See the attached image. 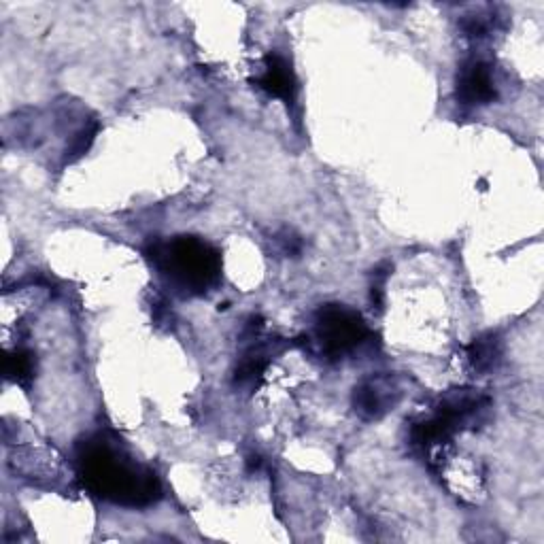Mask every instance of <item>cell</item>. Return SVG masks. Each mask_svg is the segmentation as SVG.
<instances>
[{
  "label": "cell",
  "instance_id": "8",
  "mask_svg": "<svg viewBox=\"0 0 544 544\" xmlns=\"http://www.w3.org/2000/svg\"><path fill=\"white\" fill-rule=\"evenodd\" d=\"M5 374L9 381L28 389L34 379V355L26 349L9 351L5 357Z\"/></svg>",
  "mask_w": 544,
  "mask_h": 544
},
{
  "label": "cell",
  "instance_id": "1",
  "mask_svg": "<svg viewBox=\"0 0 544 544\" xmlns=\"http://www.w3.org/2000/svg\"><path fill=\"white\" fill-rule=\"evenodd\" d=\"M77 468L83 485L94 496L128 508H145L162 498L156 472L132 459L122 440L105 434L85 438L77 449Z\"/></svg>",
  "mask_w": 544,
  "mask_h": 544
},
{
  "label": "cell",
  "instance_id": "11",
  "mask_svg": "<svg viewBox=\"0 0 544 544\" xmlns=\"http://www.w3.org/2000/svg\"><path fill=\"white\" fill-rule=\"evenodd\" d=\"M391 275V264H381L372 270V285H370V300L372 306L383 309V296H385V281Z\"/></svg>",
  "mask_w": 544,
  "mask_h": 544
},
{
  "label": "cell",
  "instance_id": "7",
  "mask_svg": "<svg viewBox=\"0 0 544 544\" xmlns=\"http://www.w3.org/2000/svg\"><path fill=\"white\" fill-rule=\"evenodd\" d=\"M466 357L472 366L474 372L485 374L496 370L498 364L502 362V340L498 334H483L479 338H474L472 343L466 349Z\"/></svg>",
  "mask_w": 544,
  "mask_h": 544
},
{
  "label": "cell",
  "instance_id": "6",
  "mask_svg": "<svg viewBox=\"0 0 544 544\" xmlns=\"http://www.w3.org/2000/svg\"><path fill=\"white\" fill-rule=\"evenodd\" d=\"M258 85L266 94L281 98L283 102H287V105H294L298 83H296L292 66L287 64L285 58L277 54H268L264 58V71L258 77Z\"/></svg>",
  "mask_w": 544,
  "mask_h": 544
},
{
  "label": "cell",
  "instance_id": "10",
  "mask_svg": "<svg viewBox=\"0 0 544 544\" xmlns=\"http://www.w3.org/2000/svg\"><path fill=\"white\" fill-rule=\"evenodd\" d=\"M275 245H277V251L281 255H285V258H298V255L302 253L304 249V243L302 238L294 232V230H281L275 234Z\"/></svg>",
  "mask_w": 544,
  "mask_h": 544
},
{
  "label": "cell",
  "instance_id": "12",
  "mask_svg": "<svg viewBox=\"0 0 544 544\" xmlns=\"http://www.w3.org/2000/svg\"><path fill=\"white\" fill-rule=\"evenodd\" d=\"M260 466H262V457H260V455H249V459H247V468H249V472L260 470Z\"/></svg>",
  "mask_w": 544,
  "mask_h": 544
},
{
  "label": "cell",
  "instance_id": "2",
  "mask_svg": "<svg viewBox=\"0 0 544 544\" xmlns=\"http://www.w3.org/2000/svg\"><path fill=\"white\" fill-rule=\"evenodd\" d=\"M149 260L181 296H202L221 279V255L196 236H177L149 249Z\"/></svg>",
  "mask_w": 544,
  "mask_h": 544
},
{
  "label": "cell",
  "instance_id": "9",
  "mask_svg": "<svg viewBox=\"0 0 544 544\" xmlns=\"http://www.w3.org/2000/svg\"><path fill=\"white\" fill-rule=\"evenodd\" d=\"M100 126L96 122L88 124V126H83L75 136H73V141L71 145L66 147V153H64V162L66 164H71V162H77L79 158H83L85 153L90 151L94 139H96V134H98Z\"/></svg>",
  "mask_w": 544,
  "mask_h": 544
},
{
  "label": "cell",
  "instance_id": "3",
  "mask_svg": "<svg viewBox=\"0 0 544 544\" xmlns=\"http://www.w3.org/2000/svg\"><path fill=\"white\" fill-rule=\"evenodd\" d=\"M372 332L364 317L345 304H323L315 313L313 332L306 345L326 362H338L368 343Z\"/></svg>",
  "mask_w": 544,
  "mask_h": 544
},
{
  "label": "cell",
  "instance_id": "5",
  "mask_svg": "<svg viewBox=\"0 0 544 544\" xmlns=\"http://www.w3.org/2000/svg\"><path fill=\"white\" fill-rule=\"evenodd\" d=\"M455 96L464 107H483L496 100L498 92L491 66L483 60H468L457 73Z\"/></svg>",
  "mask_w": 544,
  "mask_h": 544
},
{
  "label": "cell",
  "instance_id": "4",
  "mask_svg": "<svg viewBox=\"0 0 544 544\" xmlns=\"http://www.w3.org/2000/svg\"><path fill=\"white\" fill-rule=\"evenodd\" d=\"M402 398L400 385L394 377L377 374L368 377L353 389V411L364 421H379L396 408Z\"/></svg>",
  "mask_w": 544,
  "mask_h": 544
}]
</instances>
